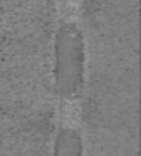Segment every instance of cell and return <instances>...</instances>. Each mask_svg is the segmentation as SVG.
I'll return each instance as SVG.
<instances>
[{
	"mask_svg": "<svg viewBox=\"0 0 141 156\" xmlns=\"http://www.w3.org/2000/svg\"><path fill=\"white\" fill-rule=\"evenodd\" d=\"M79 4H81V0H59L60 15L79 14Z\"/></svg>",
	"mask_w": 141,
	"mask_h": 156,
	"instance_id": "cell-1",
	"label": "cell"
}]
</instances>
